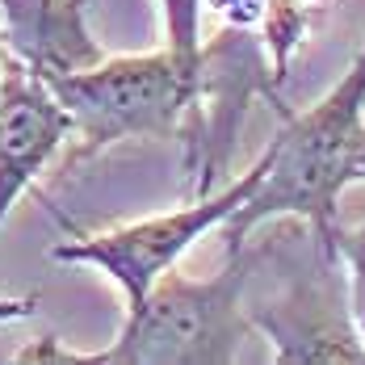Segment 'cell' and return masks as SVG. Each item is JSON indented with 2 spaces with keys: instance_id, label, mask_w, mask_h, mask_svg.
Returning a JSON list of instances; mask_svg holds the SVG:
<instances>
[{
  "instance_id": "obj_1",
  "label": "cell",
  "mask_w": 365,
  "mask_h": 365,
  "mask_svg": "<svg viewBox=\"0 0 365 365\" xmlns=\"http://www.w3.org/2000/svg\"><path fill=\"white\" fill-rule=\"evenodd\" d=\"M365 130V46L353 59V68L340 76L324 101H315L307 113H294L282 126V135L264 147L269 168L248 193V202L222 222L227 252L244 248V235L264 219H307L319 240L331 244L336 235V202L353 185V155Z\"/></svg>"
},
{
  "instance_id": "obj_8",
  "label": "cell",
  "mask_w": 365,
  "mask_h": 365,
  "mask_svg": "<svg viewBox=\"0 0 365 365\" xmlns=\"http://www.w3.org/2000/svg\"><path fill=\"white\" fill-rule=\"evenodd\" d=\"M30 315H38V294L0 298V324H17V319H30Z\"/></svg>"
},
{
  "instance_id": "obj_9",
  "label": "cell",
  "mask_w": 365,
  "mask_h": 365,
  "mask_svg": "<svg viewBox=\"0 0 365 365\" xmlns=\"http://www.w3.org/2000/svg\"><path fill=\"white\" fill-rule=\"evenodd\" d=\"M353 181H365V130L357 139V155H353Z\"/></svg>"
},
{
  "instance_id": "obj_4",
  "label": "cell",
  "mask_w": 365,
  "mask_h": 365,
  "mask_svg": "<svg viewBox=\"0 0 365 365\" xmlns=\"http://www.w3.org/2000/svg\"><path fill=\"white\" fill-rule=\"evenodd\" d=\"M269 168V151H260L252 168L231 181L222 193H210V197H197L181 210H168V215H155V219H139L126 222V227H110V231H76L68 244H55L51 248V260L59 264H93L110 277L118 290L126 294V307H135L160 273H168L177 260H181L206 231H215L231 219L248 193H252L260 177Z\"/></svg>"
},
{
  "instance_id": "obj_6",
  "label": "cell",
  "mask_w": 365,
  "mask_h": 365,
  "mask_svg": "<svg viewBox=\"0 0 365 365\" xmlns=\"http://www.w3.org/2000/svg\"><path fill=\"white\" fill-rule=\"evenodd\" d=\"M252 328H264L277 344V361H365V344L357 340L344 311L324 302L315 290L294 294L273 311H252Z\"/></svg>"
},
{
  "instance_id": "obj_5",
  "label": "cell",
  "mask_w": 365,
  "mask_h": 365,
  "mask_svg": "<svg viewBox=\"0 0 365 365\" xmlns=\"http://www.w3.org/2000/svg\"><path fill=\"white\" fill-rule=\"evenodd\" d=\"M72 139V118L51 84L17 55L0 59V222Z\"/></svg>"
},
{
  "instance_id": "obj_3",
  "label": "cell",
  "mask_w": 365,
  "mask_h": 365,
  "mask_svg": "<svg viewBox=\"0 0 365 365\" xmlns=\"http://www.w3.org/2000/svg\"><path fill=\"white\" fill-rule=\"evenodd\" d=\"M202 63H189L177 51L93 59L84 68L42 76L80 135V155H97L118 139H164L181 130L202 97Z\"/></svg>"
},
{
  "instance_id": "obj_7",
  "label": "cell",
  "mask_w": 365,
  "mask_h": 365,
  "mask_svg": "<svg viewBox=\"0 0 365 365\" xmlns=\"http://www.w3.org/2000/svg\"><path fill=\"white\" fill-rule=\"evenodd\" d=\"M202 0H164V26H168V51L197 63L202 59V34H197Z\"/></svg>"
},
{
  "instance_id": "obj_2",
  "label": "cell",
  "mask_w": 365,
  "mask_h": 365,
  "mask_svg": "<svg viewBox=\"0 0 365 365\" xmlns=\"http://www.w3.org/2000/svg\"><path fill=\"white\" fill-rule=\"evenodd\" d=\"M244 256L231 252L227 269L197 282L160 273L155 286L126 307V328L101 353H68L55 336L21 349L13 361H80V365H222L235 361L240 340L252 331L244 311Z\"/></svg>"
}]
</instances>
